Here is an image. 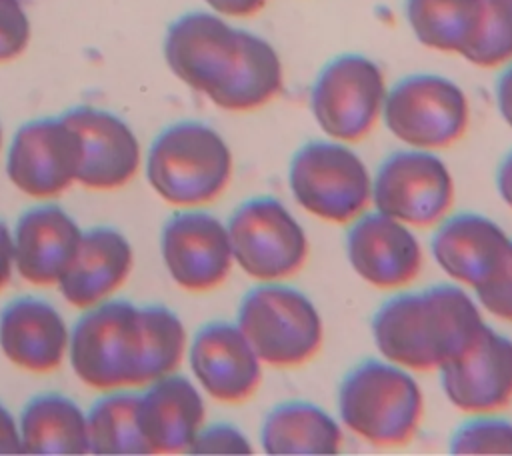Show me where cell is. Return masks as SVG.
Instances as JSON below:
<instances>
[{"instance_id": "37", "label": "cell", "mask_w": 512, "mask_h": 456, "mask_svg": "<svg viewBox=\"0 0 512 456\" xmlns=\"http://www.w3.org/2000/svg\"><path fill=\"white\" fill-rule=\"evenodd\" d=\"M496 190H498L502 202L512 208V150L498 164Z\"/></svg>"}, {"instance_id": "28", "label": "cell", "mask_w": 512, "mask_h": 456, "mask_svg": "<svg viewBox=\"0 0 512 456\" xmlns=\"http://www.w3.org/2000/svg\"><path fill=\"white\" fill-rule=\"evenodd\" d=\"M462 56L480 68L512 62V0H482L478 30Z\"/></svg>"}, {"instance_id": "4", "label": "cell", "mask_w": 512, "mask_h": 456, "mask_svg": "<svg viewBox=\"0 0 512 456\" xmlns=\"http://www.w3.org/2000/svg\"><path fill=\"white\" fill-rule=\"evenodd\" d=\"M342 424L374 446L412 440L424 416V396L410 370L382 358L352 366L338 386Z\"/></svg>"}, {"instance_id": "32", "label": "cell", "mask_w": 512, "mask_h": 456, "mask_svg": "<svg viewBox=\"0 0 512 456\" xmlns=\"http://www.w3.org/2000/svg\"><path fill=\"white\" fill-rule=\"evenodd\" d=\"M190 454H250L252 444L246 434L228 422L202 426L192 440Z\"/></svg>"}, {"instance_id": "35", "label": "cell", "mask_w": 512, "mask_h": 456, "mask_svg": "<svg viewBox=\"0 0 512 456\" xmlns=\"http://www.w3.org/2000/svg\"><path fill=\"white\" fill-rule=\"evenodd\" d=\"M496 104L500 116L512 128V62L506 64L496 80Z\"/></svg>"}, {"instance_id": "7", "label": "cell", "mask_w": 512, "mask_h": 456, "mask_svg": "<svg viewBox=\"0 0 512 456\" xmlns=\"http://www.w3.org/2000/svg\"><path fill=\"white\" fill-rule=\"evenodd\" d=\"M382 120L408 148L440 150L462 138L470 122L464 90L440 74H410L386 90Z\"/></svg>"}, {"instance_id": "29", "label": "cell", "mask_w": 512, "mask_h": 456, "mask_svg": "<svg viewBox=\"0 0 512 456\" xmlns=\"http://www.w3.org/2000/svg\"><path fill=\"white\" fill-rule=\"evenodd\" d=\"M450 454H512V422L494 414H472L448 440Z\"/></svg>"}, {"instance_id": "20", "label": "cell", "mask_w": 512, "mask_h": 456, "mask_svg": "<svg viewBox=\"0 0 512 456\" xmlns=\"http://www.w3.org/2000/svg\"><path fill=\"white\" fill-rule=\"evenodd\" d=\"M70 330L46 300L20 296L0 310V350L28 372L56 370L68 354Z\"/></svg>"}, {"instance_id": "36", "label": "cell", "mask_w": 512, "mask_h": 456, "mask_svg": "<svg viewBox=\"0 0 512 456\" xmlns=\"http://www.w3.org/2000/svg\"><path fill=\"white\" fill-rule=\"evenodd\" d=\"M14 270V242L12 230L0 220V290L8 284Z\"/></svg>"}, {"instance_id": "12", "label": "cell", "mask_w": 512, "mask_h": 456, "mask_svg": "<svg viewBox=\"0 0 512 456\" xmlns=\"http://www.w3.org/2000/svg\"><path fill=\"white\" fill-rule=\"evenodd\" d=\"M78 170L80 138L62 114L28 120L12 136L6 176L22 194L58 196L76 184Z\"/></svg>"}, {"instance_id": "17", "label": "cell", "mask_w": 512, "mask_h": 456, "mask_svg": "<svg viewBox=\"0 0 512 456\" xmlns=\"http://www.w3.org/2000/svg\"><path fill=\"white\" fill-rule=\"evenodd\" d=\"M188 362L200 388L224 404L248 400L262 380V360L236 322L200 326L188 346Z\"/></svg>"}, {"instance_id": "24", "label": "cell", "mask_w": 512, "mask_h": 456, "mask_svg": "<svg viewBox=\"0 0 512 456\" xmlns=\"http://www.w3.org/2000/svg\"><path fill=\"white\" fill-rule=\"evenodd\" d=\"M24 454H88L86 412L68 396L44 392L26 402L18 420Z\"/></svg>"}, {"instance_id": "19", "label": "cell", "mask_w": 512, "mask_h": 456, "mask_svg": "<svg viewBox=\"0 0 512 456\" xmlns=\"http://www.w3.org/2000/svg\"><path fill=\"white\" fill-rule=\"evenodd\" d=\"M508 244L510 236L492 218L478 212H458L438 222L430 252L454 282L474 290L500 266Z\"/></svg>"}, {"instance_id": "14", "label": "cell", "mask_w": 512, "mask_h": 456, "mask_svg": "<svg viewBox=\"0 0 512 456\" xmlns=\"http://www.w3.org/2000/svg\"><path fill=\"white\" fill-rule=\"evenodd\" d=\"M448 402L466 414H494L512 402V340L480 326L470 344L438 368Z\"/></svg>"}, {"instance_id": "15", "label": "cell", "mask_w": 512, "mask_h": 456, "mask_svg": "<svg viewBox=\"0 0 512 456\" xmlns=\"http://www.w3.org/2000/svg\"><path fill=\"white\" fill-rule=\"evenodd\" d=\"M80 138L76 184L88 190H118L138 172L142 150L126 120L104 108L80 104L62 112Z\"/></svg>"}, {"instance_id": "16", "label": "cell", "mask_w": 512, "mask_h": 456, "mask_svg": "<svg viewBox=\"0 0 512 456\" xmlns=\"http://www.w3.org/2000/svg\"><path fill=\"white\" fill-rule=\"evenodd\" d=\"M344 244L352 270L374 288H402L422 266V248L410 226L378 210L354 218Z\"/></svg>"}, {"instance_id": "25", "label": "cell", "mask_w": 512, "mask_h": 456, "mask_svg": "<svg viewBox=\"0 0 512 456\" xmlns=\"http://www.w3.org/2000/svg\"><path fill=\"white\" fill-rule=\"evenodd\" d=\"M416 40L438 52L464 54L482 16V0H404Z\"/></svg>"}, {"instance_id": "13", "label": "cell", "mask_w": 512, "mask_h": 456, "mask_svg": "<svg viewBox=\"0 0 512 456\" xmlns=\"http://www.w3.org/2000/svg\"><path fill=\"white\" fill-rule=\"evenodd\" d=\"M160 254L172 282L188 292L220 286L234 264L226 222L200 208H182L164 222Z\"/></svg>"}, {"instance_id": "38", "label": "cell", "mask_w": 512, "mask_h": 456, "mask_svg": "<svg viewBox=\"0 0 512 456\" xmlns=\"http://www.w3.org/2000/svg\"><path fill=\"white\" fill-rule=\"evenodd\" d=\"M0 146H2V128H0Z\"/></svg>"}, {"instance_id": "31", "label": "cell", "mask_w": 512, "mask_h": 456, "mask_svg": "<svg viewBox=\"0 0 512 456\" xmlns=\"http://www.w3.org/2000/svg\"><path fill=\"white\" fill-rule=\"evenodd\" d=\"M30 20L20 0H0V64L18 58L30 42Z\"/></svg>"}, {"instance_id": "1", "label": "cell", "mask_w": 512, "mask_h": 456, "mask_svg": "<svg viewBox=\"0 0 512 456\" xmlns=\"http://www.w3.org/2000/svg\"><path fill=\"white\" fill-rule=\"evenodd\" d=\"M162 54L182 84L228 112L258 110L282 90L284 72L274 46L214 12L194 10L174 18Z\"/></svg>"}, {"instance_id": "23", "label": "cell", "mask_w": 512, "mask_h": 456, "mask_svg": "<svg viewBox=\"0 0 512 456\" xmlns=\"http://www.w3.org/2000/svg\"><path fill=\"white\" fill-rule=\"evenodd\" d=\"M260 444L266 454H336L342 428L332 414L306 400L276 404L262 420Z\"/></svg>"}, {"instance_id": "8", "label": "cell", "mask_w": 512, "mask_h": 456, "mask_svg": "<svg viewBox=\"0 0 512 456\" xmlns=\"http://www.w3.org/2000/svg\"><path fill=\"white\" fill-rule=\"evenodd\" d=\"M226 228L234 264L254 280L276 282L294 276L308 258L304 228L274 196L240 202Z\"/></svg>"}, {"instance_id": "30", "label": "cell", "mask_w": 512, "mask_h": 456, "mask_svg": "<svg viewBox=\"0 0 512 456\" xmlns=\"http://www.w3.org/2000/svg\"><path fill=\"white\" fill-rule=\"evenodd\" d=\"M476 300L488 314L512 322V238L494 274L474 288Z\"/></svg>"}, {"instance_id": "33", "label": "cell", "mask_w": 512, "mask_h": 456, "mask_svg": "<svg viewBox=\"0 0 512 456\" xmlns=\"http://www.w3.org/2000/svg\"><path fill=\"white\" fill-rule=\"evenodd\" d=\"M222 18H248L258 14L268 0H204Z\"/></svg>"}, {"instance_id": "10", "label": "cell", "mask_w": 512, "mask_h": 456, "mask_svg": "<svg viewBox=\"0 0 512 456\" xmlns=\"http://www.w3.org/2000/svg\"><path fill=\"white\" fill-rule=\"evenodd\" d=\"M138 354V304L104 300L76 320L68 356L80 382L96 390L132 386Z\"/></svg>"}, {"instance_id": "22", "label": "cell", "mask_w": 512, "mask_h": 456, "mask_svg": "<svg viewBox=\"0 0 512 456\" xmlns=\"http://www.w3.org/2000/svg\"><path fill=\"white\" fill-rule=\"evenodd\" d=\"M200 390L176 372L144 386L140 392V430L150 454L188 452L204 426Z\"/></svg>"}, {"instance_id": "6", "label": "cell", "mask_w": 512, "mask_h": 456, "mask_svg": "<svg viewBox=\"0 0 512 456\" xmlns=\"http://www.w3.org/2000/svg\"><path fill=\"white\" fill-rule=\"evenodd\" d=\"M288 184L300 208L332 224H350L372 202V176L364 160L332 138L310 140L294 152Z\"/></svg>"}, {"instance_id": "5", "label": "cell", "mask_w": 512, "mask_h": 456, "mask_svg": "<svg viewBox=\"0 0 512 456\" xmlns=\"http://www.w3.org/2000/svg\"><path fill=\"white\" fill-rule=\"evenodd\" d=\"M236 324L250 346L272 368H298L322 346L324 324L314 302L294 286L260 282L238 306Z\"/></svg>"}, {"instance_id": "18", "label": "cell", "mask_w": 512, "mask_h": 456, "mask_svg": "<svg viewBox=\"0 0 512 456\" xmlns=\"http://www.w3.org/2000/svg\"><path fill=\"white\" fill-rule=\"evenodd\" d=\"M82 232L56 204L28 208L12 230L14 270L34 286H56L78 250Z\"/></svg>"}, {"instance_id": "2", "label": "cell", "mask_w": 512, "mask_h": 456, "mask_svg": "<svg viewBox=\"0 0 512 456\" xmlns=\"http://www.w3.org/2000/svg\"><path fill=\"white\" fill-rule=\"evenodd\" d=\"M482 324L466 290L434 284L384 300L372 316V338L382 358L410 372H428L458 356Z\"/></svg>"}, {"instance_id": "11", "label": "cell", "mask_w": 512, "mask_h": 456, "mask_svg": "<svg viewBox=\"0 0 512 456\" xmlns=\"http://www.w3.org/2000/svg\"><path fill=\"white\" fill-rule=\"evenodd\" d=\"M454 202V180L432 150L388 154L372 176L374 210L406 226L428 228L446 218Z\"/></svg>"}, {"instance_id": "27", "label": "cell", "mask_w": 512, "mask_h": 456, "mask_svg": "<svg viewBox=\"0 0 512 456\" xmlns=\"http://www.w3.org/2000/svg\"><path fill=\"white\" fill-rule=\"evenodd\" d=\"M92 454H150L140 430V392L112 390L86 412Z\"/></svg>"}, {"instance_id": "34", "label": "cell", "mask_w": 512, "mask_h": 456, "mask_svg": "<svg viewBox=\"0 0 512 456\" xmlns=\"http://www.w3.org/2000/svg\"><path fill=\"white\" fill-rule=\"evenodd\" d=\"M0 454H22L18 422L2 402H0Z\"/></svg>"}, {"instance_id": "26", "label": "cell", "mask_w": 512, "mask_h": 456, "mask_svg": "<svg viewBox=\"0 0 512 456\" xmlns=\"http://www.w3.org/2000/svg\"><path fill=\"white\" fill-rule=\"evenodd\" d=\"M180 316L162 304L138 306V354L132 386H148L178 370L186 352Z\"/></svg>"}, {"instance_id": "3", "label": "cell", "mask_w": 512, "mask_h": 456, "mask_svg": "<svg viewBox=\"0 0 512 456\" xmlns=\"http://www.w3.org/2000/svg\"><path fill=\"white\" fill-rule=\"evenodd\" d=\"M146 180L168 204L200 208L214 202L232 180V152L208 124L180 120L156 134L146 154Z\"/></svg>"}, {"instance_id": "21", "label": "cell", "mask_w": 512, "mask_h": 456, "mask_svg": "<svg viewBox=\"0 0 512 456\" xmlns=\"http://www.w3.org/2000/svg\"><path fill=\"white\" fill-rule=\"evenodd\" d=\"M132 262V246L120 230L94 226L82 232L78 250L56 286L68 304L86 310L108 300L126 282Z\"/></svg>"}, {"instance_id": "9", "label": "cell", "mask_w": 512, "mask_h": 456, "mask_svg": "<svg viewBox=\"0 0 512 456\" xmlns=\"http://www.w3.org/2000/svg\"><path fill=\"white\" fill-rule=\"evenodd\" d=\"M382 68L348 52L328 60L310 88V110L320 130L338 142L362 140L382 116L386 98Z\"/></svg>"}]
</instances>
